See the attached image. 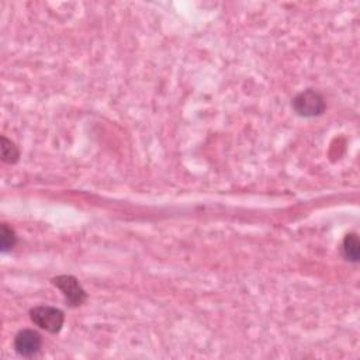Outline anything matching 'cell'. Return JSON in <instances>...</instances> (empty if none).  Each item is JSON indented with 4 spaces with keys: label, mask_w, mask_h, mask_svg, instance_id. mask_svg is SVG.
Returning a JSON list of instances; mask_svg holds the SVG:
<instances>
[{
    "label": "cell",
    "mask_w": 360,
    "mask_h": 360,
    "mask_svg": "<svg viewBox=\"0 0 360 360\" xmlns=\"http://www.w3.org/2000/svg\"><path fill=\"white\" fill-rule=\"evenodd\" d=\"M291 105H292V110L297 112V115L304 118L319 117L326 110V103L323 96L314 89H307L295 94Z\"/></svg>",
    "instance_id": "obj_1"
},
{
    "label": "cell",
    "mask_w": 360,
    "mask_h": 360,
    "mask_svg": "<svg viewBox=\"0 0 360 360\" xmlns=\"http://www.w3.org/2000/svg\"><path fill=\"white\" fill-rule=\"evenodd\" d=\"M30 318L34 325L49 333H58L65 322L63 312L59 308L49 305H38L31 308Z\"/></svg>",
    "instance_id": "obj_2"
},
{
    "label": "cell",
    "mask_w": 360,
    "mask_h": 360,
    "mask_svg": "<svg viewBox=\"0 0 360 360\" xmlns=\"http://www.w3.org/2000/svg\"><path fill=\"white\" fill-rule=\"evenodd\" d=\"M52 284L60 290L66 302L70 307H79L86 301V291L76 277L70 274H60L52 278Z\"/></svg>",
    "instance_id": "obj_3"
},
{
    "label": "cell",
    "mask_w": 360,
    "mask_h": 360,
    "mask_svg": "<svg viewBox=\"0 0 360 360\" xmlns=\"http://www.w3.org/2000/svg\"><path fill=\"white\" fill-rule=\"evenodd\" d=\"M42 346L41 335L34 329H22L14 338V350L22 357L35 356Z\"/></svg>",
    "instance_id": "obj_4"
},
{
    "label": "cell",
    "mask_w": 360,
    "mask_h": 360,
    "mask_svg": "<svg viewBox=\"0 0 360 360\" xmlns=\"http://www.w3.org/2000/svg\"><path fill=\"white\" fill-rule=\"evenodd\" d=\"M342 255L346 260L357 263L360 259V242L356 233H347L342 242Z\"/></svg>",
    "instance_id": "obj_5"
},
{
    "label": "cell",
    "mask_w": 360,
    "mask_h": 360,
    "mask_svg": "<svg viewBox=\"0 0 360 360\" xmlns=\"http://www.w3.org/2000/svg\"><path fill=\"white\" fill-rule=\"evenodd\" d=\"M18 158H20V152H18V148L14 145V142L7 139L6 136H1V159H3V162L8 163V165H14V163H17Z\"/></svg>",
    "instance_id": "obj_6"
},
{
    "label": "cell",
    "mask_w": 360,
    "mask_h": 360,
    "mask_svg": "<svg viewBox=\"0 0 360 360\" xmlns=\"http://www.w3.org/2000/svg\"><path fill=\"white\" fill-rule=\"evenodd\" d=\"M15 243H17L15 232L7 224H3L1 225V231H0V248H1V252L6 253V252L11 250L15 246Z\"/></svg>",
    "instance_id": "obj_7"
}]
</instances>
